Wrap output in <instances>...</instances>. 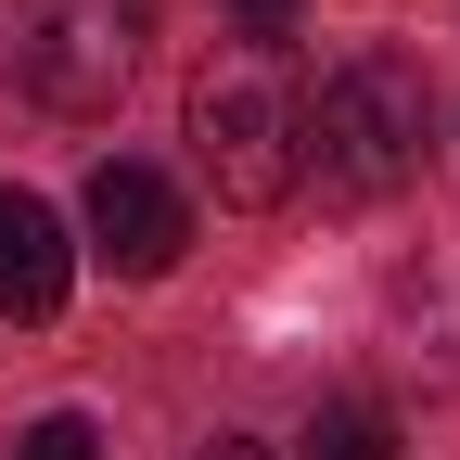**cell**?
<instances>
[{
	"mask_svg": "<svg viewBox=\"0 0 460 460\" xmlns=\"http://www.w3.org/2000/svg\"><path fill=\"white\" fill-rule=\"evenodd\" d=\"M77 217H90V256H102L115 281H166V269L192 256V205H180V180L141 166V154H102L90 192H77Z\"/></svg>",
	"mask_w": 460,
	"mask_h": 460,
	"instance_id": "obj_4",
	"label": "cell"
},
{
	"mask_svg": "<svg viewBox=\"0 0 460 460\" xmlns=\"http://www.w3.org/2000/svg\"><path fill=\"white\" fill-rule=\"evenodd\" d=\"M295 460H396V422L371 410V396H332V410L307 422V447Z\"/></svg>",
	"mask_w": 460,
	"mask_h": 460,
	"instance_id": "obj_6",
	"label": "cell"
},
{
	"mask_svg": "<svg viewBox=\"0 0 460 460\" xmlns=\"http://www.w3.org/2000/svg\"><path fill=\"white\" fill-rule=\"evenodd\" d=\"M13 460H102V435H90L77 410H51V422H26V435H13Z\"/></svg>",
	"mask_w": 460,
	"mask_h": 460,
	"instance_id": "obj_7",
	"label": "cell"
},
{
	"mask_svg": "<svg viewBox=\"0 0 460 460\" xmlns=\"http://www.w3.org/2000/svg\"><path fill=\"white\" fill-rule=\"evenodd\" d=\"M230 13H243V39H281V26H295V0H230Z\"/></svg>",
	"mask_w": 460,
	"mask_h": 460,
	"instance_id": "obj_8",
	"label": "cell"
},
{
	"mask_svg": "<svg viewBox=\"0 0 460 460\" xmlns=\"http://www.w3.org/2000/svg\"><path fill=\"white\" fill-rule=\"evenodd\" d=\"M422 128H435V102H422L410 51H345L295 115V154H307V180L332 205H384V192L422 180Z\"/></svg>",
	"mask_w": 460,
	"mask_h": 460,
	"instance_id": "obj_1",
	"label": "cell"
},
{
	"mask_svg": "<svg viewBox=\"0 0 460 460\" xmlns=\"http://www.w3.org/2000/svg\"><path fill=\"white\" fill-rule=\"evenodd\" d=\"M295 115H307V90H295V65H281V39H230L192 77V166L217 180V205H281L307 180Z\"/></svg>",
	"mask_w": 460,
	"mask_h": 460,
	"instance_id": "obj_2",
	"label": "cell"
},
{
	"mask_svg": "<svg viewBox=\"0 0 460 460\" xmlns=\"http://www.w3.org/2000/svg\"><path fill=\"white\" fill-rule=\"evenodd\" d=\"M205 460H269V447H256V435H217V447H205Z\"/></svg>",
	"mask_w": 460,
	"mask_h": 460,
	"instance_id": "obj_9",
	"label": "cell"
},
{
	"mask_svg": "<svg viewBox=\"0 0 460 460\" xmlns=\"http://www.w3.org/2000/svg\"><path fill=\"white\" fill-rule=\"evenodd\" d=\"M141 39H154V0H13L0 13V65L39 115H115L141 77Z\"/></svg>",
	"mask_w": 460,
	"mask_h": 460,
	"instance_id": "obj_3",
	"label": "cell"
},
{
	"mask_svg": "<svg viewBox=\"0 0 460 460\" xmlns=\"http://www.w3.org/2000/svg\"><path fill=\"white\" fill-rule=\"evenodd\" d=\"M77 295V243H65V217H51L26 180H0V320L39 332V320H65Z\"/></svg>",
	"mask_w": 460,
	"mask_h": 460,
	"instance_id": "obj_5",
	"label": "cell"
}]
</instances>
